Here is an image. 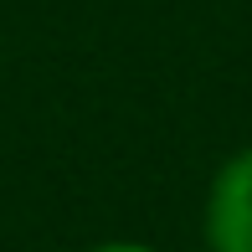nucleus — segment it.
I'll list each match as a JSON object with an SVG mask.
<instances>
[{
    "instance_id": "f257e3e1",
    "label": "nucleus",
    "mask_w": 252,
    "mask_h": 252,
    "mask_svg": "<svg viewBox=\"0 0 252 252\" xmlns=\"http://www.w3.org/2000/svg\"><path fill=\"white\" fill-rule=\"evenodd\" d=\"M206 242L211 252H252V150H237L216 170L206 196Z\"/></svg>"
},
{
    "instance_id": "f03ea898",
    "label": "nucleus",
    "mask_w": 252,
    "mask_h": 252,
    "mask_svg": "<svg viewBox=\"0 0 252 252\" xmlns=\"http://www.w3.org/2000/svg\"><path fill=\"white\" fill-rule=\"evenodd\" d=\"M88 252H155V247H144V242H98Z\"/></svg>"
}]
</instances>
